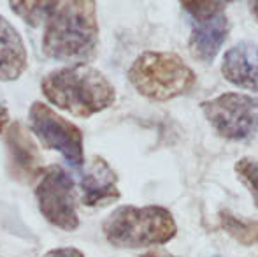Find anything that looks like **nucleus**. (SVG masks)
Wrapping results in <instances>:
<instances>
[{
	"label": "nucleus",
	"mask_w": 258,
	"mask_h": 257,
	"mask_svg": "<svg viewBox=\"0 0 258 257\" xmlns=\"http://www.w3.org/2000/svg\"><path fill=\"white\" fill-rule=\"evenodd\" d=\"M141 257H177V255H172V254H169V252H163V250H151Z\"/></svg>",
	"instance_id": "nucleus-17"
},
{
	"label": "nucleus",
	"mask_w": 258,
	"mask_h": 257,
	"mask_svg": "<svg viewBox=\"0 0 258 257\" xmlns=\"http://www.w3.org/2000/svg\"><path fill=\"white\" fill-rule=\"evenodd\" d=\"M4 143L7 148V166L11 176L18 182H32L42 168L41 153L30 132L20 122H13L6 130Z\"/></svg>",
	"instance_id": "nucleus-10"
},
{
	"label": "nucleus",
	"mask_w": 258,
	"mask_h": 257,
	"mask_svg": "<svg viewBox=\"0 0 258 257\" xmlns=\"http://www.w3.org/2000/svg\"><path fill=\"white\" fill-rule=\"evenodd\" d=\"M35 199L41 213L49 224L63 231H74L79 226L76 208L74 182L61 166H48L35 176Z\"/></svg>",
	"instance_id": "nucleus-6"
},
{
	"label": "nucleus",
	"mask_w": 258,
	"mask_h": 257,
	"mask_svg": "<svg viewBox=\"0 0 258 257\" xmlns=\"http://www.w3.org/2000/svg\"><path fill=\"white\" fill-rule=\"evenodd\" d=\"M42 257H85V254L74 247H61V248H53V250L46 252Z\"/></svg>",
	"instance_id": "nucleus-15"
},
{
	"label": "nucleus",
	"mask_w": 258,
	"mask_h": 257,
	"mask_svg": "<svg viewBox=\"0 0 258 257\" xmlns=\"http://www.w3.org/2000/svg\"><path fill=\"white\" fill-rule=\"evenodd\" d=\"M251 11H253V16L258 20V2H253L251 4Z\"/></svg>",
	"instance_id": "nucleus-18"
},
{
	"label": "nucleus",
	"mask_w": 258,
	"mask_h": 257,
	"mask_svg": "<svg viewBox=\"0 0 258 257\" xmlns=\"http://www.w3.org/2000/svg\"><path fill=\"white\" fill-rule=\"evenodd\" d=\"M41 88L51 104L74 117L88 118L116 100V88L99 69L88 64L58 67L42 78Z\"/></svg>",
	"instance_id": "nucleus-2"
},
{
	"label": "nucleus",
	"mask_w": 258,
	"mask_h": 257,
	"mask_svg": "<svg viewBox=\"0 0 258 257\" xmlns=\"http://www.w3.org/2000/svg\"><path fill=\"white\" fill-rule=\"evenodd\" d=\"M7 124H9V111H7V108L0 102V134H2V130L6 129Z\"/></svg>",
	"instance_id": "nucleus-16"
},
{
	"label": "nucleus",
	"mask_w": 258,
	"mask_h": 257,
	"mask_svg": "<svg viewBox=\"0 0 258 257\" xmlns=\"http://www.w3.org/2000/svg\"><path fill=\"white\" fill-rule=\"evenodd\" d=\"M83 166L85 171L79 180L83 204L88 208H99L112 204L121 197L118 190V175L105 159L93 155Z\"/></svg>",
	"instance_id": "nucleus-9"
},
{
	"label": "nucleus",
	"mask_w": 258,
	"mask_h": 257,
	"mask_svg": "<svg viewBox=\"0 0 258 257\" xmlns=\"http://www.w3.org/2000/svg\"><path fill=\"white\" fill-rule=\"evenodd\" d=\"M128 81L143 97L163 102L190 92L197 76L177 53L144 52L130 65Z\"/></svg>",
	"instance_id": "nucleus-4"
},
{
	"label": "nucleus",
	"mask_w": 258,
	"mask_h": 257,
	"mask_svg": "<svg viewBox=\"0 0 258 257\" xmlns=\"http://www.w3.org/2000/svg\"><path fill=\"white\" fill-rule=\"evenodd\" d=\"M28 122H30V130L41 141L42 146L60 151L61 157L74 168H81L85 164L83 132L78 125L65 120L48 104L39 100L30 106Z\"/></svg>",
	"instance_id": "nucleus-8"
},
{
	"label": "nucleus",
	"mask_w": 258,
	"mask_h": 257,
	"mask_svg": "<svg viewBox=\"0 0 258 257\" xmlns=\"http://www.w3.org/2000/svg\"><path fill=\"white\" fill-rule=\"evenodd\" d=\"M201 110L218 136L248 141L258 132V97L228 92L201 102Z\"/></svg>",
	"instance_id": "nucleus-5"
},
{
	"label": "nucleus",
	"mask_w": 258,
	"mask_h": 257,
	"mask_svg": "<svg viewBox=\"0 0 258 257\" xmlns=\"http://www.w3.org/2000/svg\"><path fill=\"white\" fill-rule=\"evenodd\" d=\"M220 226L225 233H228V236H232L235 241H239L244 247H253L258 243V220H248L237 217L234 213L220 212Z\"/></svg>",
	"instance_id": "nucleus-13"
},
{
	"label": "nucleus",
	"mask_w": 258,
	"mask_h": 257,
	"mask_svg": "<svg viewBox=\"0 0 258 257\" xmlns=\"http://www.w3.org/2000/svg\"><path fill=\"white\" fill-rule=\"evenodd\" d=\"M41 25L42 52L61 62L86 64L95 59L99 48L97 7L92 0L46 2Z\"/></svg>",
	"instance_id": "nucleus-1"
},
{
	"label": "nucleus",
	"mask_w": 258,
	"mask_h": 257,
	"mask_svg": "<svg viewBox=\"0 0 258 257\" xmlns=\"http://www.w3.org/2000/svg\"><path fill=\"white\" fill-rule=\"evenodd\" d=\"M27 69V49L20 32L0 14V81H14Z\"/></svg>",
	"instance_id": "nucleus-12"
},
{
	"label": "nucleus",
	"mask_w": 258,
	"mask_h": 257,
	"mask_svg": "<svg viewBox=\"0 0 258 257\" xmlns=\"http://www.w3.org/2000/svg\"><path fill=\"white\" fill-rule=\"evenodd\" d=\"M105 240L116 248H144L165 245L176 236L172 213L163 206H119L102 224Z\"/></svg>",
	"instance_id": "nucleus-3"
},
{
	"label": "nucleus",
	"mask_w": 258,
	"mask_h": 257,
	"mask_svg": "<svg viewBox=\"0 0 258 257\" xmlns=\"http://www.w3.org/2000/svg\"><path fill=\"white\" fill-rule=\"evenodd\" d=\"M235 173L241 183L249 190L253 197V202L258 208V159L242 157L235 164Z\"/></svg>",
	"instance_id": "nucleus-14"
},
{
	"label": "nucleus",
	"mask_w": 258,
	"mask_h": 257,
	"mask_svg": "<svg viewBox=\"0 0 258 257\" xmlns=\"http://www.w3.org/2000/svg\"><path fill=\"white\" fill-rule=\"evenodd\" d=\"M221 74L234 86L258 92V44L242 41L227 49L221 60Z\"/></svg>",
	"instance_id": "nucleus-11"
},
{
	"label": "nucleus",
	"mask_w": 258,
	"mask_h": 257,
	"mask_svg": "<svg viewBox=\"0 0 258 257\" xmlns=\"http://www.w3.org/2000/svg\"><path fill=\"white\" fill-rule=\"evenodd\" d=\"M190 14L194 27L190 34V52L195 60L211 65L220 53L230 32V21L225 14L227 2H181Z\"/></svg>",
	"instance_id": "nucleus-7"
}]
</instances>
